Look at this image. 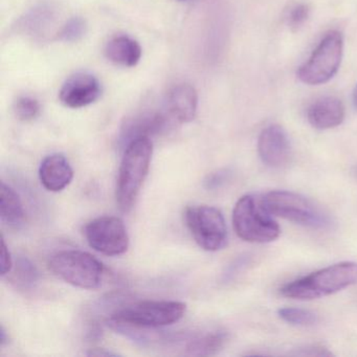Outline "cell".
Segmentation results:
<instances>
[{"instance_id":"7a4b0ae2","label":"cell","mask_w":357,"mask_h":357,"mask_svg":"<svg viewBox=\"0 0 357 357\" xmlns=\"http://www.w3.org/2000/svg\"><path fill=\"white\" fill-rule=\"evenodd\" d=\"M357 284V263L340 262L286 284L281 294L294 300L323 298Z\"/></svg>"},{"instance_id":"ffe728a7","label":"cell","mask_w":357,"mask_h":357,"mask_svg":"<svg viewBox=\"0 0 357 357\" xmlns=\"http://www.w3.org/2000/svg\"><path fill=\"white\" fill-rule=\"evenodd\" d=\"M14 109L20 120L29 122L36 119L40 114V104L33 98L22 97L16 101Z\"/></svg>"},{"instance_id":"6da1fadb","label":"cell","mask_w":357,"mask_h":357,"mask_svg":"<svg viewBox=\"0 0 357 357\" xmlns=\"http://www.w3.org/2000/svg\"><path fill=\"white\" fill-rule=\"evenodd\" d=\"M153 144L149 137L131 139L125 149L116 181V198L123 212L132 208L149 172Z\"/></svg>"},{"instance_id":"7402d4cb","label":"cell","mask_w":357,"mask_h":357,"mask_svg":"<svg viewBox=\"0 0 357 357\" xmlns=\"http://www.w3.org/2000/svg\"><path fill=\"white\" fill-rule=\"evenodd\" d=\"M85 22L81 18H72L62 29L59 38L68 43L79 40L85 34Z\"/></svg>"},{"instance_id":"603a6c76","label":"cell","mask_w":357,"mask_h":357,"mask_svg":"<svg viewBox=\"0 0 357 357\" xmlns=\"http://www.w3.org/2000/svg\"><path fill=\"white\" fill-rule=\"evenodd\" d=\"M309 16L308 6L304 3H298L292 8L288 15V24L292 30H298L301 26L305 24Z\"/></svg>"},{"instance_id":"484cf974","label":"cell","mask_w":357,"mask_h":357,"mask_svg":"<svg viewBox=\"0 0 357 357\" xmlns=\"http://www.w3.org/2000/svg\"><path fill=\"white\" fill-rule=\"evenodd\" d=\"M353 101H354L355 107L357 108V86L354 91V95H353Z\"/></svg>"},{"instance_id":"ac0fdd59","label":"cell","mask_w":357,"mask_h":357,"mask_svg":"<svg viewBox=\"0 0 357 357\" xmlns=\"http://www.w3.org/2000/svg\"><path fill=\"white\" fill-rule=\"evenodd\" d=\"M165 126H166V118L162 114H143L139 118L135 119V121L129 122L126 126L125 135L131 141L139 137H149L150 133L158 132Z\"/></svg>"},{"instance_id":"7c38bea8","label":"cell","mask_w":357,"mask_h":357,"mask_svg":"<svg viewBox=\"0 0 357 357\" xmlns=\"http://www.w3.org/2000/svg\"><path fill=\"white\" fill-rule=\"evenodd\" d=\"M39 178L47 191L60 192L72 183L74 171L63 154H52L41 162Z\"/></svg>"},{"instance_id":"e0dca14e","label":"cell","mask_w":357,"mask_h":357,"mask_svg":"<svg viewBox=\"0 0 357 357\" xmlns=\"http://www.w3.org/2000/svg\"><path fill=\"white\" fill-rule=\"evenodd\" d=\"M229 334L223 330H215L192 340L188 346L191 355L208 356L218 353L227 342Z\"/></svg>"},{"instance_id":"44dd1931","label":"cell","mask_w":357,"mask_h":357,"mask_svg":"<svg viewBox=\"0 0 357 357\" xmlns=\"http://www.w3.org/2000/svg\"><path fill=\"white\" fill-rule=\"evenodd\" d=\"M37 278H38V273H37L36 267L28 259H22L17 265V271L15 275L16 282H18L20 285L29 287L37 281Z\"/></svg>"},{"instance_id":"d6986e66","label":"cell","mask_w":357,"mask_h":357,"mask_svg":"<svg viewBox=\"0 0 357 357\" xmlns=\"http://www.w3.org/2000/svg\"><path fill=\"white\" fill-rule=\"evenodd\" d=\"M278 314L284 321L294 326H312L319 321L314 312L306 309L282 308L278 311Z\"/></svg>"},{"instance_id":"52a82bcc","label":"cell","mask_w":357,"mask_h":357,"mask_svg":"<svg viewBox=\"0 0 357 357\" xmlns=\"http://www.w3.org/2000/svg\"><path fill=\"white\" fill-rule=\"evenodd\" d=\"M344 39L337 31L328 33L306 63L298 70V78L305 84L319 85L331 80L342 62Z\"/></svg>"},{"instance_id":"4fadbf2b","label":"cell","mask_w":357,"mask_h":357,"mask_svg":"<svg viewBox=\"0 0 357 357\" xmlns=\"http://www.w3.org/2000/svg\"><path fill=\"white\" fill-rule=\"evenodd\" d=\"M307 118L315 129L327 130L335 128L344 122V104L334 97L321 98L309 107Z\"/></svg>"},{"instance_id":"277c9868","label":"cell","mask_w":357,"mask_h":357,"mask_svg":"<svg viewBox=\"0 0 357 357\" xmlns=\"http://www.w3.org/2000/svg\"><path fill=\"white\" fill-rule=\"evenodd\" d=\"M233 225L238 237L252 243L275 241L281 234L279 225L265 210L260 198L242 196L233 211Z\"/></svg>"},{"instance_id":"3957f363","label":"cell","mask_w":357,"mask_h":357,"mask_svg":"<svg viewBox=\"0 0 357 357\" xmlns=\"http://www.w3.org/2000/svg\"><path fill=\"white\" fill-rule=\"evenodd\" d=\"M187 306L178 301H142L112 314L114 327L151 329L172 325L183 319Z\"/></svg>"},{"instance_id":"8fae6325","label":"cell","mask_w":357,"mask_h":357,"mask_svg":"<svg viewBox=\"0 0 357 357\" xmlns=\"http://www.w3.org/2000/svg\"><path fill=\"white\" fill-rule=\"evenodd\" d=\"M101 95L99 81L89 74L70 77L60 91V101L70 108H82L97 101Z\"/></svg>"},{"instance_id":"8992f818","label":"cell","mask_w":357,"mask_h":357,"mask_svg":"<svg viewBox=\"0 0 357 357\" xmlns=\"http://www.w3.org/2000/svg\"><path fill=\"white\" fill-rule=\"evenodd\" d=\"M49 267L66 283L82 289H97L103 281V264L82 250L57 252L50 259Z\"/></svg>"},{"instance_id":"d4e9b609","label":"cell","mask_w":357,"mask_h":357,"mask_svg":"<svg viewBox=\"0 0 357 357\" xmlns=\"http://www.w3.org/2000/svg\"><path fill=\"white\" fill-rule=\"evenodd\" d=\"M89 356H116V353L110 352L106 349H93L89 353Z\"/></svg>"},{"instance_id":"9c48e42d","label":"cell","mask_w":357,"mask_h":357,"mask_svg":"<svg viewBox=\"0 0 357 357\" xmlns=\"http://www.w3.org/2000/svg\"><path fill=\"white\" fill-rule=\"evenodd\" d=\"M84 235L91 248L106 256H120L129 248V236L122 219L102 216L87 223Z\"/></svg>"},{"instance_id":"5b68a950","label":"cell","mask_w":357,"mask_h":357,"mask_svg":"<svg viewBox=\"0 0 357 357\" xmlns=\"http://www.w3.org/2000/svg\"><path fill=\"white\" fill-rule=\"evenodd\" d=\"M265 210L296 225L312 229H327L331 225L329 216L311 200L288 191H273L261 198Z\"/></svg>"},{"instance_id":"9a60e30c","label":"cell","mask_w":357,"mask_h":357,"mask_svg":"<svg viewBox=\"0 0 357 357\" xmlns=\"http://www.w3.org/2000/svg\"><path fill=\"white\" fill-rule=\"evenodd\" d=\"M106 57L118 66L133 68L142 57V47L137 41L127 36L112 38L106 45Z\"/></svg>"},{"instance_id":"cb8c5ba5","label":"cell","mask_w":357,"mask_h":357,"mask_svg":"<svg viewBox=\"0 0 357 357\" xmlns=\"http://www.w3.org/2000/svg\"><path fill=\"white\" fill-rule=\"evenodd\" d=\"M12 268H13V260H12L11 252H10L3 237L1 238V252H0V273H1V277H5L8 273H11Z\"/></svg>"},{"instance_id":"30bf717a","label":"cell","mask_w":357,"mask_h":357,"mask_svg":"<svg viewBox=\"0 0 357 357\" xmlns=\"http://www.w3.org/2000/svg\"><path fill=\"white\" fill-rule=\"evenodd\" d=\"M258 152L267 166L271 168L285 166L291 156V148L285 130L279 125L265 128L259 137Z\"/></svg>"},{"instance_id":"4316f807","label":"cell","mask_w":357,"mask_h":357,"mask_svg":"<svg viewBox=\"0 0 357 357\" xmlns=\"http://www.w3.org/2000/svg\"><path fill=\"white\" fill-rule=\"evenodd\" d=\"M354 173H355V176H356V177H357V168H356V169H355V172H354Z\"/></svg>"},{"instance_id":"5bb4252c","label":"cell","mask_w":357,"mask_h":357,"mask_svg":"<svg viewBox=\"0 0 357 357\" xmlns=\"http://www.w3.org/2000/svg\"><path fill=\"white\" fill-rule=\"evenodd\" d=\"M197 93L190 84L176 85L169 93V112L178 122L189 123L193 121L197 112Z\"/></svg>"},{"instance_id":"2e32d148","label":"cell","mask_w":357,"mask_h":357,"mask_svg":"<svg viewBox=\"0 0 357 357\" xmlns=\"http://www.w3.org/2000/svg\"><path fill=\"white\" fill-rule=\"evenodd\" d=\"M0 217L3 223L17 227L24 222V210L15 190L1 181L0 185Z\"/></svg>"},{"instance_id":"ba28073f","label":"cell","mask_w":357,"mask_h":357,"mask_svg":"<svg viewBox=\"0 0 357 357\" xmlns=\"http://www.w3.org/2000/svg\"><path fill=\"white\" fill-rule=\"evenodd\" d=\"M185 225L196 243L206 252H217L225 248L227 227L218 208L210 206H189L185 211Z\"/></svg>"}]
</instances>
